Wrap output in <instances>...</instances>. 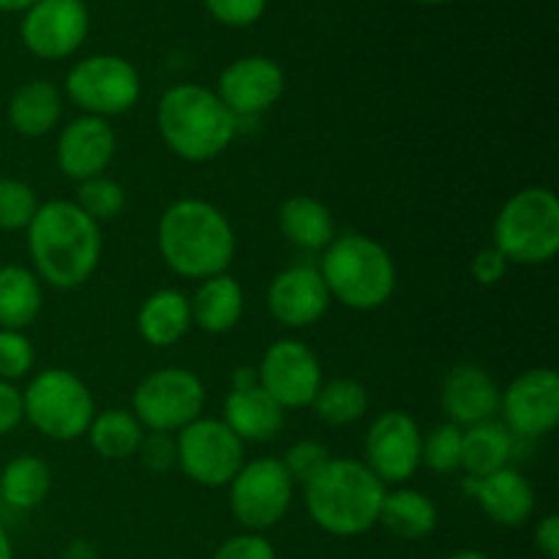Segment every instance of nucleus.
Instances as JSON below:
<instances>
[{
  "mask_svg": "<svg viewBox=\"0 0 559 559\" xmlns=\"http://www.w3.org/2000/svg\"><path fill=\"white\" fill-rule=\"evenodd\" d=\"M25 235L31 271L47 287L80 289L102 265V224L82 213L74 200L41 202Z\"/></svg>",
  "mask_w": 559,
  "mask_h": 559,
  "instance_id": "f257e3e1",
  "label": "nucleus"
},
{
  "mask_svg": "<svg viewBox=\"0 0 559 559\" xmlns=\"http://www.w3.org/2000/svg\"><path fill=\"white\" fill-rule=\"evenodd\" d=\"M156 249L175 276L205 282L218 273H227L238 240H235L233 222L222 207L200 197H183L164 207L158 216Z\"/></svg>",
  "mask_w": 559,
  "mask_h": 559,
  "instance_id": "f03ea898",
  "label": "nucleus"
},
{
  "mask_svg": "<svg viewBox=\"0 0 559 559\" xmlns=\"http://www.w3.org/2000/svg\"><path fill=\"white\" fill-rule=\"evenodd\" d=\"M156 129L175 156L189 164H207L229 151L240 126L216 91L200 82H180L158 98Z\"/></svg>",
  "mask_w": 559,
  "mask_h": 559,
  "instance_id": "7ed1b4c3",
  "label": "nucleus"
},
{
  "mask_svg": "<svg viewBox=\"0 0 559 559\" xmlns=\"http://www.w3.org/2000/svg\"><path fill=\"white\" fill-rule=\"evenodd\" d=\"M388 486L358 459H331L322 473L304 486L306 513L333 538H358L380 522Z\"/></svg>",
  "mask_w": 559,
  "mask_h": 559,
  "instance_id": "20e7f679",
  "label": "nucleus"
},
{
  "mask_svg": "<svg viewBox=\"0 0 559 559\" xmlns=\"http://www.w3.org/2000/svg\"><path fill=\"white\" fill-rule=\"evenodd\" d=\"M331 300L349 311H377L396 293V262L391 251L364 233H342L322 251L317 265Z\"/></svg>",
  "mask_w": 559,
  "mask_h": 559,
  "instance_id": "39448f33",
  "label": "nucleus"
},
{
  "mask_svg": "<svg viewBox=\"0 0 559 559\" xmlns=\"http://www.w3.org/2000/svg\"><path fill=\"white\" fill-rule=\"evenodd\" d=\"M491 246L508 265H549L559 251V200L546 186H527L502 202Z\"/></svg>",
  "mask_w": 559,
  "mask_h": 559,
  "instance_id": "423d86ee",
  "label": "nucleus"
},
{
  "mask_svg": "<svg viewBox=\"0 0 559 559\" xmlns=\"http://www.w3.org/2000/svg\"><path fill=\"white\" fill-rule=\"evenodd\" d=\"M25 420L52 442H76L87 435L96 409L91 388L71 369H41L22 391Z\"/></svg>",
  "mask_w": 559,
  "mask_h": 559,
  "instance_id": "0eeeda50",
  "label": "nucleus"
},
{
  "mask_svg": "<svg viewBox=\"0 0 559 559\" xmlns=\"http://www.w3.org/2000/svg\"><path fill=\"white\" fill-rule=\"evenodd\" d=\"M63 91L82 115L118 118L131 112L142 96V76L120 55H87L66 74Z\"/></svg>",
  "mask_w": 559,
  "mask_h": 559,
  "instance_id": "6e6552de",
  "label": "nucleus"
},
{
  "mask_svg": "<svg viewBox=\"0 0 559 559\" xmlns=\"http://www.w3.org/2000/svg\"><path fill=\"white\" fill-rule=\"evenodd\" d=\"M207 404L205 382L183 366H164L140 380L131 396V413L145 431L178 435L197 418H202Z\"/></svg>",
  "mask_w": 559,
  "mask_h": 559,
  "instance_id": "1a4fd4ad",
  "label": "nucleus"
},
{
  "mask_svg": "<svg viewBox=\"0 0 559 559\" xmlns=\"http://www.w3.org/2000/svg\"><path fill=\"white\" fill-rule=\"evenodd\" d=\"M180 473L202 489H222L233 484L246 464V445L222 418H197L175 435Z\"/></svg>",
  "mask_w": 559,
  "mask_h": 559,
  "instance_id": "9d476101",
  "label": "nucleus"
},
{
  "mask_svg": "<svg viewBox=\"0 0 559 559\" xmlns=\"http://www.w3.org/2000/svg\"><path fill=\"white\" fill-rule=\"evenodd\" d=\"M295 497L293 478L282 459L262 456L246 462L229 484V511L246 533H265L289 513Z\"/></svg>",
  "mask_w": 559,
  "mask_h": 559,
  "instance_id": "9b49d317",
  "label": "nucleus"
},
{
  "mask_svg": "<svg viewBox=\"0 0 559 559\" xmlns=\"http://www.w3.org/2000/svg\"><path fill=\"white\" fill-rule=\"evenodd\" d=\"M257 382L262 391L287 413L306 409L322 388V360L314 349L298 338H278L262 353L257 366Z\"/></svg>",
  "mask_w": 559,
  "mask_h": 559,
  "instance_id": "f8f14e48",
  "label": "nucleus"
},
{
  "mask_svg": "<svg viewBox=\"0 0 559 559\" xmlns=\"http://www.w3.org/2000/svg\"><path fill=\"white\" fill-rule=\"evenodd\" d=\"M500 424L513 440H544L559 424V374L535 366L513 377L500 393Z\"/></svg>",
  "mask_w": 559,
  "mask_h": 559,
  "instance_id": "ddd939ff",
  "label": "nucleus"
},
{
  "mask_svg": "<svg viewBox=\"0 0 559 559\" xmlns=\"http://www.w3.org/2000/svg\"><path fill=\"white\" fill-rule=\"evenodd\" d=\"M424 429L404 409L380 413L366 429L364 464L382 486H407L420 469Z\"/></svg>",
  "mask_w": 559,
  "mask_h": 559,
  "instance_id": "4468645a",
  "label": "nucleus"
},
{
  "mask_svg": "<svg viewBox=\"0 0 559 559\" xmlns=\"http://www.w3.org/2000/svg\"><path fill=\"white\" fill-rule=\"evenodd\" d=\"M91 16L82 0H38L20 25L22 44L41 60L71 58L85 44Z\"/></svg>",
  "mask_w": 559,
  "mask_h": 559,
  "instance_id": "2eb2a0df",
  "label": "nucleus"
},
{
  "mask_svg": "<svg viewBox=\"0 0 559 559\" xmlns=\"http://www.w3.org/2000/svg\"><path fill=\"white\" fill-rule=\"evenodd\" d=\"M287 87L284 69L273 58L265 55H246V58L233 60L227 69L218 74L216 96L222 98L224 107L243 120H257L278 104Z\"/></svg>",
  "mask_w": 559,
  "mask_h": 559,
  "instance_id": "dca6fc26",
  "label": "nucleus"
},
{
  "mask_svg": "<svg viewBox=\"0 0 559 559\" xmlns=\"http://www.w3.org/2000/svg\"><path fill=\"white\" fill-rule=\"evenodd\" d=\"M331 304V293H328L317 265H311V262L284 267L282 273L273 276L265 293L267 314L289 331L317 325L328 314Z\"/></svg>",
  "mask_w": 559,
  "mask_h": 559,
  "instance_id": "f3484780",
  "label": "nucleus"
},
{
  "mask_svg": "<svg viewBox=\"0 0 559 559\" xmlns=\"http://www.w3.org/2000/svg\"><path fill=\"white\" fill-rule=\"evenodd\" d=\"M115 151H118V136H115L112 123L93 115H80L60 129L55 162L66 178L82 183V180L107 173Z\"/></svg>",
  "mask_w": 559,
  "mask_h": 559,
  "instance_id": "a211bd4d",
  "label": "nucleus"
},
{
  "mask_svg": "<svg viewBox=\"0 0 559 559\" xmlns=\"http://www.w3.org/2000/svg\"><path fill=\"white\" fill-rule=\"evenodd\" d=\"M500 382L478 364H459L440 385V404L448 420L462 429L495 420L500 413Z\"/></svg>",
  "mask_w": 559,
  "mask_h": 559,
  "instance_id": "6ab92c4d",
  "label": "nucleus"
},
{
  "mask_svg": "<svg viewBox=\"0 0 559 559\" xmlns=\"http://www.w3.org/2000/svg\"><path fill=\"white\" fill-rule=\"evenodd\" d=\"M464 491L478 502L489 522L508 530L524 527L538 506L533 484L516 467H502L486 478H464Z\"/></svg>",
  "mask_w": 559,
  "mask_h": 559,
  "instance_id": "aec40b11",
  "label": "nucleus"
},
{
  "mask_svg": "<svg viewBox=\"0 0 559 559\" xmlns=\"http://www.w3.org/2000/svg\"><path fill=\"white\" fill-rule=\"evenodd\" d=\"M284 409L267 396L260 382L251 385H229V393L222 404V420L235 431L240 442H271L284 429Z\"/></svg>",
  "mask_w": 559,
  "mask_h": 559,
  "instance_id": "412c9836",
  "label": "nucleus"
},
{
  "mask_svg": "<svg viewBox=\"0 0 559 559\" xmlns=\"http://www.w3.org/2000/svg\"><path fill=\"white\" fill-rule=\"evenodd\" d=\"M189 306L191 325L200 328L202 333H211V336H224V333L235 331L243 320L246 293L238 278L229 276V273H218V276L197 284Z\"/></svg>",
  "mask_w": 559,
  "mask_h": 559,
  "instance_id": "4be33fe9",
  "label": "nucleus"
},
{
  "mask_svg": "<svg viewBox=\"0 0 559 559\" xmlns=\"http://www.w3.org/2000/svg\"><path fill=\"white\" fill-rule=\"evenodd\" d=\"M63 118V93L49 80H27L11 93L5 120L25 140L52 134Z\"/></svg>",
  "mask_w": 559,
  "mask_h": 559,
  "instance_id": "5701e85b",
  "label": "nucleus"
},
{
  "mask_svg": "<svg viewBox=\"0 0 559 559\" xmlns=\"http://www.w3.org/2000/svg\"><path fill=\"white\" fill-rule=\"evenodd\" d=\"M189 295L175 287H162L142 300L136 311V333L145 344L156 349L175 347L191 331Z\"/></svg>",
  "mask_w": 559,
  "mask_h": 559,
  "instance_id": "b1692460",
  "label": "nucleus"
},
{
  "mask_svg": "<svg viewBox=\"0 0 559 559\" xmlns=\"http://www.w3.org/2000/svg\"><path fill=\"white\" fill-rule=\"evenodd\" d=\"M278 229L284 240L300 251H325L338 235L331 207L309 194H295L282 202Z\"/></svg>",
  "mask_w": 559,
  "mask_h": 559,
  "instance_id": "393cba45",
  "label": "nucleus"
},
{
  "mask_svg": "<svg viewBox=\"0 0 559 559\" xmlns=\"http://www.w3.org/2000/svg\"><path fill=\"white\" fill-rule=\"evenodd\" d=\"M440 513H437L435 500L413 486H396L385 491V500L380 508L382 527L402 540H424L437 530Z\"/></svg>",
  "mask_w": 559,
  "mask_h": 559,
  "instance_id": "a878e982",
  "label": "nucleus"
},
{
  "mask_svg": "<svg viewBox=\"0 0 559 559\" xmlns=\"http://www.w3.org/2000/svg\"><path fill=\"white\" fill-rule=\"evenodd\" d=\"M85 437L98 459L126 462V459H134L140 453L142 440H145V426L136 420L131 409L109 407L93 415Z\"/></svg>",
  "mask_w": 559,
  "mask_h": 559,
  "instance_id": "bb28decb",
  "label": "nucleus"
},
{
  "mask_svg": "<svg viewBox=\"0 0 559 559\" xmlns=\"http://www.w3.org/2000/svg\"><path fill=\"white\" fill-rule=\"evenodd\" d=\"M44 284L25 265L0 267V331H25L38 320Z\"/></svg>",
  "mask_w": 559,
  "mask_h": 559,
  "instance_id": "cd10ccee",
  "label": "nucleus"
},
{
  "mask_svg": "<svg viewBox=\"0 0 559 559\" xmlns=\"http://www.w3.org/2000/svg\"><path fill=\"white\" fill-rule=\"evenodd\" d=\"M516 440L500 420H486L464 429L462 469L467 478H486L502 467H511Z\"/></svg>",
  "mask_w": 559,
  "mask_h": 559,
  "instance_id": "c85d7f7f",
  "label": "nucleus"
},
{
  "mask_svg": "<svg viewBox=\"0 0 559 559\" xmlns=\"http://www.w3.org/2000/svg\"><path fill=\"white\" fill-rule=\"evenodd\" d=\"M52 491V469L33 453L11 459L0 473V497L16 511H33Z\"/></svg>",
  "mask_w": 559,
  "mask_h": 559,
  "instance_id": "c756f323",
  "label": "nucleus"
},
{
  "mask_svg": "<svg viewBox=\"0 0 559 559\" xmlns=\"http://www.w3.org/2000/svg\"><path fill=\"white\" fill-rule=\"evenodd\" d=\"M311 409L328 426H336V429L353 426L369 413V391L364 382L353 380V377H336V380L322 382Z\"/></svg>",
  "mask_w": 559,
  "mask_h": 559,
  "instance_id": "7c9ffc66",
  "label": "nucleus"
},
{
  "mask_svg": "<svg viewBox=\"0 0 559 559\" xmlns=\"http://www.w3.org/2000/svg\"><path fill=\"white\" fill-rule=\"evenodd\" d=\"M76 205L96 224L115 222L126 211V189L109 175H96L76 183Z\"/></svg>",
  "mask_w": 559,
  "mask_h": 559,
  "instance_id": "2f4dec72",
  "label": "nucleus"
},
{
  "mask_svg": "<svg viewBox=\"0 0 559 559\" xmlns=\"http://www.w3.org/2000/svg\"><path fill=\"white\" fill-rule=\"evenodd\" d=\"M462 426L437 424L429 435H424V451H420V467H429L437 475H451L462 469Z\"/></svg>",
  "mask_w": 559,
  "mask_h": 559,
  "instance_id": "473e14b6",
  "label": "nucleus"
},
{
  "mask_svg": "<svg viewBox=\"0 0 559 559\" xmlns=\"http://www.w3.org/2000/svg\"><path fill=\"white\" fill-rule=\"evenodd\" d=\"M41 207L36 189L25 180L0 178V229L20 233L31 227L33 216Z\"/></svg>",
  "mask_w": 559,
  "mask_h": 559,
  "instance_id": "72a5a7b5",
  "label": "nucleus"
},
{
  "mask_svg": "<svg viewBox=\"0 0 559 559\" xmlns=\"http://www.w3.org/2000/svg\"><path fill=\"white\" fill-rule=\"evenodd\" d=\"M331 451H328L325 442L320 440H298L295 445L287 448L282 464L287 469V475L293 478L295 486H306L317 473L328 467L331 462Z\"/></svg>",
  "mask_w": 559,
  "mask_h": 559,
  "instance_id": "f704fd0d",
  "label": "nucleus"
},
{
  "mask_svg": "<svg viewBox=\"0 0 559 559\" xmlns=\"http://www.w3.org/2000/svg\"><path fill=\"white\" fill-rule=\"evenodd\" d=\"M36 366V347L25 331H0V380H25Z\"/></svg>",
  "mask_w": 559,
  "mask_h": 559,
  "instance_id": "c9c22d12",
  "label": "nucleus"
},
{
  "mask_svg": "<svg viewBox=\"0 0 559 559\" xmlns=\"http://www.w3.org/2000/svg\"><path fill=\"white\" fill-rule=\"evenodd\" d=\"M211 16L229 27H249L262 20L267 0H202Z\"/></svg>",
  "mask_w": 559,
  "mask_h": 559,
  "instance_id": "e433bc0d",
  "label": "nucleus"
},
{
  "mask_svg": "<svg viewBox=\"0 0 559 559\" xmlns=\"http://www.w3.org/2000/svg\"><path fill=\"white\" fill-rule=\"evenodd\" d=\"M213 559H276V549L262 533H240L224 540Z\"/></svg>",
  "mask_w": 559,
  "mask_h": 559,
  "instance_id": "4c0bfd02",
  "label": "nucleus"
},
{
  "mask_svg": "<svg viewBox=\"0 0 559 559\" xmlns=\"http://www.w3.org/2000/svg\"><path fill=\"white\" fill-rule=\"evenodd\" d=\"M140 462L151 473H167L178 464V451H175V435H158V431H147L145 440L140 445Z\"/></svg>",
  "mask_w": 559,
  "mask_h": 559,
  "instance_id": "58836bf2",
  "label": "nucleus"
},
{
  "mask_svg": "<svg viewBox=\"0 0 559 559\" xmlns=\"http://www.w3.org/2000/svg\"><path fill=\"white\" fill-rule=\"evenodd\" d=\"M469 271H473V278L480 287H495V284H500L502 278H506L508 260L495 249V246H486V249H480L478 254H475Z\"/></svg>",
  "mask_w": 559,
  "mask_h": 559,
  "instance_id": "ea45409f",
  "label": "nucleus"
},
{
  "mask_svg": "<svg viewBox=\"0 0 559 559\" xmlns=\"http://www.w3.org/2000/svg\"><path fill=\"white\" fill-rule=\"evenodd\" d=\"M25 420L22 413V391L14 382L0 380V437L11 435Z\"/></svg>",
  "mask_w": 559,
  "mask_h": 559,
  "instance_id": "a19ab883",
  "label": "nucleus"
},
{
  "mask_svg": "<svg viewBox=\"0 0 559 559\" xmlns=\"http://www.w3.org/2000/svg\"><path fill=\"white\" fill-rule=\"evenodd\" d=\"M535 546L546 559H559V516L546 513L535 527Z\"/></svg>",
  "mask_w": 559,
  "mask_h": 559,
  "instance_id": "79ce46f5",
  "label": "nucleus"
},
{
  "mask_svg": "<svg viewBox=\"0 0 559 559\" xmlns=\"http://www.w3.org/2000/svg\"><path fill=\"white\" fill-rule=\"evenodd\" d=\"M63 559H98V549L85 538H76L66 546Z\"/></svg>",
  "mask_w": 559,
  "mask_h": 559,
  "instance_id": "37998d69",
  "label": "nucleus"
},
{
  "mask_svg": "<svg viewBox=\"0 0 559 559\" xmlns=\"http://www.w3.org/2000/svg\"><path fill=\"white\" fill-rule=\"evenodd\" d=\"M0 559H14V544H11L3 524H0Z\"/></svg>",
  "mask_w": 559,
  "mask_h": 559,
  "instance_id": "c03bdc74",
  "label": "nucleus"
},
{
  "mask_svg": "<svg viewBox=\"0 0 559 559\" xmlns=\"http://www.w3.org/2000/svg\"><path fill=\"white\" fill-rule=\"evenodd\" d=\"M38 0H0V11H27Z\"/></svg>",
  "mask_w": 559,
  "mask_h": 559,
  "instance_id": "a18cd8bd",
  "label": "nucleus"
},
{
  "mask_svg": "<svg viewBox=\"0 0 559 559\" xmlns=\"http://www.w3.org/2000/svg\"><path fill=\"white\" fill-rule=\"evenodd\" d=\"M448 559H491V557H489V555H484V551L462 549V551H456V555H451Z\"/></svg>",
  "mask_w": 559,
  "mask_h": 559,
  "instance_id": "49530a36",
  "label": "nucleus"
},
{
  "mask_svg": "<svg viewBox=\"0 0 559 559\" xmlns=\"http://www.w3.org/2000/svg\"><path fill=\"white\" fill-rule=\"evenodd\" d=\"M415 3H424V5H440V3H448V0H415Z\"/></svg>",
  "mask_w": 559,
  "mask_h": 559,
  "instance_id": "de8ad7c7",
  "label": "nucleus"
},
{
  "mask_svg": "<svg viewBox=\"0 0 559 559\" xmlns=\"http://www.w3.org/2000/svg\"><path fill=\"white\" fill-rule=\"evenodd\" d=\"M0 134H3V118H0Z\"/></svg>",
  "mask_w": 559,
  "mask_h": 559,
  "instance_id": "09e8293b",
  "label": "nucleus"
}]
</instances>
